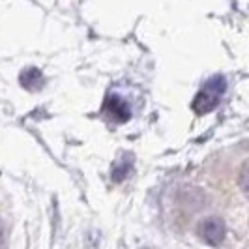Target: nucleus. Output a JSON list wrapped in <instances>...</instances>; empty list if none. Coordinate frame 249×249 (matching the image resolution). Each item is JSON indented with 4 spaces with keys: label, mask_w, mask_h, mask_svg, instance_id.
<instances>
[{
    "label": "nucleus",
    "mask_w": 249,
    "mask_h": 249,
    "mask_svg": "<svg viewBox=\"0 0 249 249\" xmlns=\"http://www.w3.org/2000/svg\"><path fill=\"white\" fill-rule=\"evenodd\" d=\"M202 232H204V238H206L208 242L215 244V242H219V240H221L223 227H221V223H219V221L212 219V221H208V223L202 225Z\"/></svg>",
    "instance_id": "nucleus-1"
}]
</instances>
